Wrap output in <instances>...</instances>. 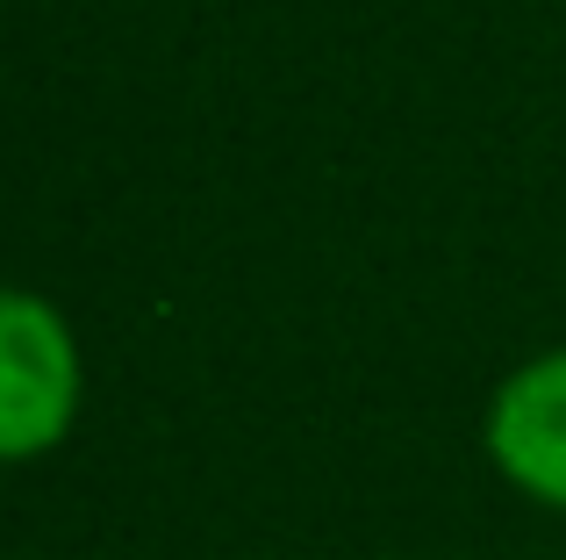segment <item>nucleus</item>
Here are the masks:
<instances>
[{"mask_svg": "<svg viewBox=\"0 0 566 560\" xmlns=\"http://www.w3.org/2000/svg\"><path fill=\"white\" fill-rule=\"evenodd\" d=\"M488 453L524 496L566 510V352L531 360L524 374L502 381L488 409Z\"/></svg>", "mask_w": 566, "mask_h": 560, "instance_id": "2", "label": "nucleus"}, {"mask_svg": "<svg viewBox=\"0 0 566 560\" xmlns=\"http://www.w3.org/2000/svg\"><path fill=\"white\" fill-rule=\"evenodd\" d=\"M80 352L51 302L0 288V460H36L72 432Z\"/></svg>", "mask_w": 566, "mask_h": 560, "instance_id": "1", "label": "nucleus"}]
</instances>
